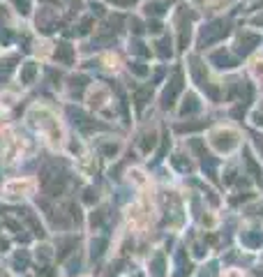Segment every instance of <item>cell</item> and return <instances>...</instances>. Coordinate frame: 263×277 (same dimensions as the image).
<instances>
[{
	"label": "cell",
	"instance_id": "1",
	"mask_svg": "<svg viewBox=\"0 0 263 277\" xmlns=\"http://www.w3.org/2000/svg\"><path fill=\"white\" fill-rule=\"evenodd\" d=\"M228 28L224 26V23H215V26H210L208 28V33H203V37H201V44H210L213 40H217V37L222 35H226Z\"/></svg>",
	"mask_w": 263,
	"mask_h": 277
}]
</instances>
